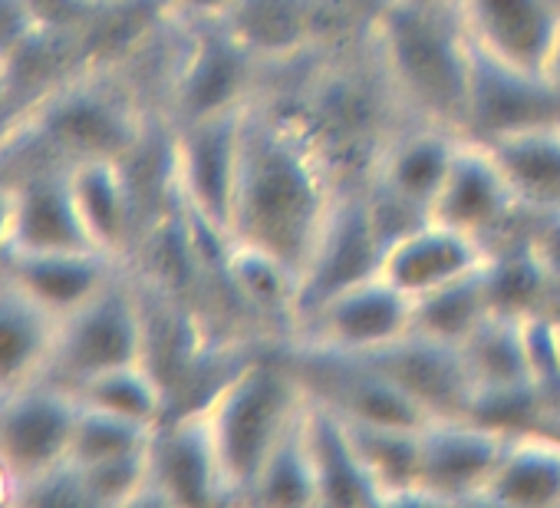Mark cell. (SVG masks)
Masks as SVG:
<instances>
[{
  "label": "cell",
  "instance_id": "1",
  "mask_svg": "<svg viewBox=\"0 0 560 508\" xmlns=\"http://www.w3.org/2000/svg\"><path fill=\"white\" fill-rule=\"evenodd\" d=\"M343 182L307 126L270 96L244 113L231 238L267 247L301 275L307 251Z\"/></svg>",
  "mask_w": 560,
  "mask_h": 508
},
{
  "label": "cell",
  "instance_id": "2",
  "mask_svg": "<svg viewBox=\"0 0 560 508\" xmlns=\"http://www.w3.org/2000/svg\"><path fill=\"white\" fill-rule=\"evenodd\" d=\"M370 54L406 119L465 136L471 37L455 0H389L370 31Z\"/></svg>",
  "mask_w": 560,
  "mask_h": 508
},
{
  "label": "cell",
  "instance_id": "3",
  "mask_svg": "<svg viewBox=\"0 0 560 508\" xmlns=\"http://www.w3.org/2000/svg\"><path fill=\"white\" fill-rule=\"evenodd\" d=\"M301 406L304 390L270 344L264 354L234 363L201 400L228 501L244 505L264 459L291 429Z\"/></svg>",
  "mask_w": 560,
  "mask_h": 508
},
{
  "label": "cell",
  "instance_id": "4",
  "mask_svg": "<svg viewBox=\"0 0 560 508\" xmlns=\"http://www.w3.org/2000/svg\"><path fill=\"white\" fill-rule=\"evenodd\" d=\"M462 139L465 136L445 126L402 119L380 146L363 178V192L386 244L432 218V205Z\"/></svg>",
  "mask_w": 560,
  "mask_h": 508
},
{
  "label": "cell",
  "instance_id": "5",
  "mask_svg": "<svg viewBox=\"0 0 560 508\" xmlns=\"http://www.w3.org/2000/svg\"><path fill=\"white\" fill-rule=\"evenodd\" d=\"M145 298L132 272L122 268L100 295L60 321L47 380L73 390L93 373L145 360Z\"/></svg>",
  "mask_w": 560,
  "mask_h": 508
},
{
  "label": "cell",
  "instance_id": "6",
  "mask_svg": "<svg viewBox=\"0 0 560 508\" xmlns=\"http://www.w3.org/2000/svg\"><path fill=\"white\" fill-rule=\"evenodd\" d=\"M247 106L172 126L175 198L185 215L221 238H231Z\"/></svg>",
  "mask_w": 560,
  "mask_h": 508
},
{
  "label": "cell",
  "instance_id": "7",
  "mask_svg": "<svg viewBox=\"0 0 560 508\" xmlns=\"http://www.w3.org/2000/svg\"><path fill=\"white\" fill-rule=\"evenodd\" d=\"M267 70L218 24H185L182 57L165 100V126L218 116L260 96Z\"/></svg>",
  "mask_w": 560,
  "mask_h": 508
},
{
  "label": "cell",
  "instance_id": "8",
  "mask_svg": "<svg viewBox=\"0 0 560 508\" xmlns=\"http://www.w3.org/2000/svg\"><path fill=\"white\" fill-rule=\"evenodd\" d=\"M386 238L370 211L363 182H343L301 265L298 324L350 285L380 275Z\"/></svg>",
  "mask_w": 560,
  "mask_h": 508
},
{
  "label": "cell",
  "instance_id": "9",
  "mask_svg": "<svg viewBox=\"0 0 560 508\" xmlns=\"http://www.w3.org/2000/svg\"><path fill=\"white\" fill-rule=\"evenodd\" d=\"M462 363L475 390V416L494 419L508 429L514 409L537 426V403L530 383V314L491 308L462 340Z\"/></svg>",
  "mask_w": 560,
  "mask_h": 508
},
{
  "label": "cell",
  "instance_id": "10",
  "mask_svg": "<svg viewBox=\"0 0 560 508\" xmlns=\"http://www.w3.org/2000/svg\"><path fill=\"white\" fill-rule=\"evenodd\" d=\"M514 429L485 416H435L419 432V498L481 501Z\"/></svg>",
  "mask_w": 560,
  "mask_h": 508
},
{
  "label": "cell",
  "instance_id": "11",
  "mask_svg": "<svg viewBox=\"0 0 560 508\" xmlns=\"http://www.w3.org/2000/svg\"><path fill=\"white\" fill-rule=\"evenodd\" d=\"M527 215L530 208L521 205L491 146L465 136L455 149L442 192L432 205V218L475 234L491 251L494 244L511 238Z\"/></svg>",
  "mask_w": 560,
  "mask_h": 508
},
{
  "label": "cell",
  "instance_id": "12",
  "mask_svg": "<svg viewBox=\"0 0 560 508\" xmlns=\"http://www.w3.org/2000/svg\"><path fill=\"white\" fill-rule=\"evenodd\" d=\"M560 126V90L547 73L511 67L471 44V90L465 136L494 142L501 136Z\"/></svg>",
  "mask_w": 560,
  "mask_h": 508
},
{
  "label": "cell",
  "instance_id": "13",
  "mask_svg": "<svg viewBox=\"0 0 560 508\" xmlns=\"http://www.w3.org/2000/svg\"><path fill=\"white\" fill-rule=\"evenodd\" d=\"M142 501L214 505L228 501L218 452L201 403L168 413L149 442V485Z\"/></svg>",
  "mask_w": 560,
  "mask_h": 508
},
{
  "label": "cell",
  "instance_id": "14",
  "mask_svg": "<svg viewBox=\"0 0 560 508\" xmlns=\"http://www.w3.org/2000/svg\"><path fill=\"white\" fill-rule=\"evenodd\" d=\"M77 413L80 400L54 380L0 396V459L14 469L21 488L67 462Z\"/></svg>",
  "mask_w": 560,
  "mask_h": 508
},
{
  "label": "cell",
  "instance_id": "15",
  "mask_svg": "<svg viewBox=\"0 0 560 508\" xmlns=\"http://www.w3.org/2000/svg\"><path fill=\"white\" fill-rule=\"evenodd\" d=\"M406 331H412V301L396 291L383 275H373L360 285L343 288L317 311H311L291 337L317 347L366 354L386 347Z\"/></svg>",
  "mask_w": 560,
  "mask_h": 508
},
{
  "label": "cell",
  "instance_id": "16",
  "mask_svg": "<svg viewBox=\"0 0 560 508\" xmlns=\"http://www.w3.org/2000/svg\"><path fill=\"white\" fill-rule=\"evenodd\" d=\"M488 265V244L439 218L393 238L383 251L380 275L402 291L412 304L481 272Z\"/></svg>",
  "mask_w": 560,
  "mask_h": 508
},
{
  "label": "cell",
  "instance_id": "17",
  "mask_svg": "<svg viewBox=\"0 0 560 508\" xmlns=\"http://www.w3.org/2000/svg\"><path fill=\"white\" fill-rule=\"evenodd\" d=\"M366 357L412 400L429 419L435 416H475V390L468 383L462 350L452 340L406 331L386 347L366 350Z\"/></svg>",
  "mask_w": 560,
  "mask_h": 508
},
{
  "label": "cell",
  "instance_id": "18",
  "mask_svg": "<svg viewBox=\"0 0 560 508\" xmlns=\"http://www.w3.org/2000/svg\"><path fill=\"white\" fill-rule=\"evenodd\" d=\"M218 24L264 70L294 67L327 50L324 0H234Z\"/></svg>",
  "mask_w": 560,
  "mask_h": 508
},
{
  "label": "cell",
  "instance_id": "19",
  "mask_svg": "<svg viewBox=\"0 0 560 508\" xmlns=\"http://www.w3.org/2000/svg\"><path fill=\"white\" fill-rule=\"evenodd\" d=\"M471 44L511 67L544 73L560 37V0H455Z\"/></svg>",
  "mask_w": 560,
  "mask_h": 508
},
{
  "label": "cell",
  "instance_id": "20",
  "mask_svg": "<svg viewBox=\"0 0 560 508\" xmlns=\"http://www.w3.org/2000/svg\"><path fill=\"white\" fill-rule=\"evenodd\" d=\"M8 185H11V238L4 254L93 247L73 198L70 169H34Z\"/></svg>",
  "mask_w": 560,
  "mask_h": 508
},
{
  "label": "cell",
  "instance_id": "21",
  "mask_svg": "<svg viewBox=\"0 0 560 508\" xmlns=\"http://www.w3.org/2000/svg\"><path fill=\"white\" fill-rule=\"evenodd\" d=\"M73 198L96 251L129 265L139 241L142 195L126 159H90L70 169Z\"/></svg>",
  "mask_w": 560,
  "mask_h": 508
},
{
  "label": "cell",
  "instance_id": "22",
  "mask_svg": "<svg viewBox=\"0 0 560 508\" xmlns=\"http://www.w3.org/2000/svg\"><path fill=\"white\" fill-rule=\"evenodd\" d=\"M221 281L241 314L270 327L273 344L298 327V268L250 241L228 238L221 251Z\"/></svg>",
  "mask_w": 560,
  "mask_h": 508
},
{
  "label": "cell",
  "instance_id": "23",
  "mask_svg": "<svg viewBox=\"0 0 560 508\" xmlns=\"http://www.w3.org/2000/svg\"><path fill=\"white\" fill-rule=\"evenodd\" d=\"M4 272L57 321L100 295L122 268L103 251H11L0 258Z\"/></svg>",
  "mask_w": 560,
  "mask_h": 508
},
{
  "label": "cell",
  "instance_id": "24",
  "mask_svg": "<svg viewBox=\"0 0 560 508\" xmlns=\"http://www.w3.org/2000/svg\"><path fill=\"white\" fill-rule=\"evenodd\" d=\"M304 432L314 462L317 505H383L380 482L366 465L360 442L343 416L307 396Z\"/></svg>",
  "mask_w": 560,
  "mask_h": 508
},
{
  "label": "cell",
  "instance_id": "25",
  "mask_svg": "<svg viewBox=\"0 0 560 508\" xmlns=\"http://www.w3.org/2000/svg\"><path fill=\"white\" fill-rule=\"evenodd\" d=\"M60 321L0 265V396L47 380Z\"/></svg>",
  "mask_w": 560,
  "mask_h": 508
},
{
  "label": "cell",
  "instance_id": "26",
  "mask_svg": "<svg viewBox=\"0 0 560 508\" xmlns=\"http://www.w3.org/2000/svg\"><path fill=\"white\" fill-rule=\"evenodd\" d=\"M481 501L524 508L560 505V432L540 426L514 429Z\"/></svg>",
  "mask_w": 560,
  "mask_h": 508
},
{
  "label": "cell",
  "instance_id": "27",
  "mask_svg": "<svg viewBox=\"0 0 560 508\" xmlns=\"http://www.w3.org/2000/svg\"><path fill=\"white\" fill-rule=\"evenodd\" d=\"M485 146L504 165L524 208L540 215L560 211V126L501 136Z\"/></svg>",
  "mask_w": 560,
  "mask_h": 508
},
{
  "label": "cell",
  "instance_id": "28",
  "mask_svg": "<svg viewBox=\"0 0 560 508\" xmlns=\"http://www.w3.org/2000/svg\"><path fill=\"white\" fill-rule=\"evenodd\" d=\"M83 406H96L116 416H126L142 426H159L172 413V396L162 377L145 363H122L103 373H93L80 386L70 390Z\"/></svg>",
  "mask_w": 560,
  "mask_h": 508
},
{
  "label": "cell",
  "instance_id": "29",
  "mask_svg": "<svg viewBox=\"0 0 560 508\" xmlns=\"http://www.w3.org/2000/svg\"><path fill=\"white\" fill-rule=\"evenodd\" d=\"M244 505H317L314 462H311L307 432H304V406L298 419L291 423V429L277 439V446L264 459Z\"/></svg>",
  "mask_w": 560,
  "mask_h": 508
},
{
  "label": "cell",
  "instance_id": "30",
  "mask_svg": "<svg viewBox=\"0 0 560 508\" xmlns=\"http://www.w3.org/2000/svg\"><path fill=\"white\" fill-rule=\"evenodd\" d=\"M491 288H488V265L422 301L412 304V331H422L439 340L458 344L488 311H491Z\"/></svg>",
  "mask_w": 560,
  "mask_h": 508
},
{
  "label": "cell",
  "instance_id": "31",
  "mask_svg": "<svg viewBox=\"0 0 560 508\" xmlns=\"http://www.w3.org/2000/svg\"><path fill=\"white\" fill-rule=\"evenodd\" d=\"M152 432H155V426H142V423L126 419V416H116V413L80 403L67 462L93 465V462L145 452L149 442H152Z\"/></svg>",
  "mask_w": 560,
  "mask_h": 508
},
{
  "label": "cell",
  "instance_id": "32",
  "mask_svg": "<svg viewBox=\"0 0 560 508\" xmlns=\"http://www.w3.org/2000/svg\"><path fill=\"white\" fill-rule=\"evenodd\" d=\"M44 27L47 24L37 11V0H0V64H4V70Z\"/></svg>",
  "mask_w": 560,
  "mask_h": 508
},
{
  "label": "cell",
  "instance_id": "33",
  "mask_svg": "<svg viewBox=\"0 0 560 508\" xmlns=\"http://www.w3.org/2000/svg\"><path fill=\"white\" fill-rule=\"evenodd\" d=\"M34 103H37L34 93H27L8 73H0V146H4L14 136V129L21 126V119L31 113Z\"/></svg>",
  "mask_w": 560,
  "mask_h": 508
},
{
  "label": "cell",
  "instance_id": "34",
  "mask_svg": "<svg viewBox=\"0 0 560 508\" xmlns=\"http://www.w3.org/2000/svg\"><path fill=\"white\" fill-rule=\"evenodd\" d=\"M234 8V0H165V11L178 24H211Z\"/></svg>",
  "mask_w": 560,
  "mask_h": 508
},
{
  "label": "cell",
  "instance_id": "35",
  "mask_svg": "<svg viewBox=\"0 0 560 508\" xmlns=\"http://www.w3.org/2000/svg\"><path fill=\"white\" fill-rule=\"evenodd\" d=\"M21 505V478L14 475V469L0 459V505Z\"/></svg>",
  "mask_w": 560,
  "mask_h": 508
},
{
  "label": "cell",
  "instance_id": "36",
  "mask_svg": "<svg viewBox=\"0 0 560 508\" xmlns=\"http://www.w3.org/2000/svg\"><path fill=\"white\" fill-rule=\"evenodd\" d=\"M8 238H11V185L0 182V258L8 251Z\"/></svg>",
  "mask_w": 560,
  "mask_h": 508
},
{
  "label": "cell",
  "instance_id": "37",
  "mask_svg": "<svg viewBox=\"0 0 560 508\" xmlns=\"http://www.w3.org/2000/svg\"><path fill=\"white\" fill-rule=\"evenodd\" d=\"M547 80L560 90V37H557V44H553V54H550V60H547Z\"/></svg>",
  "mask_w": 560,
  "mask_h": 508
},
{
  "label": "cell",
  "instance_id": "38",
  "mask_svg": "<svg viewBox=\"0 0 560 508\" xmlns=\"http://www.w3.org/2000/svg\"><path fill=\"white\" fill-rule=\"evenodd\" d=\"M550 337H553V350H557V360H560V318H550Z\"/></svg>",
  "mask_w": 560,
  "mask_h": 508
},
{
  "label": "cell",
  "instance_id": "39",
  "mask_svg": "<svg viewBox=\"0 0 560 508\" xmlns=\"http://www.w3.org/2000/svg\"><path fill=\"white\" fill-rule=\"evenodd\" d=\"M86 4H103V0H86Z\"/></svg>",
  "mask_w": 560,
  "mask_h": 508
},
{
  "label": "cell",
  "instance_id": "40",
  "mask_svg": "<svg viewBox=\"0 0 560 508\" xmlns=\"http://www.w3.org/2000/svg\"><path fill=\"white\" fill-rule=\"evenodd\" d=\"M0 73H8V70H4V64H0Z\"/></svg>",
  "mask_w": 560,
  "mask_h": 508
},
{
  "label": "cell",
  "instance_id": "41",
  "mask_svg": "<svg viewBox=\"0 0 560 508\" xmlns=\"http://www.w3.org/2000/svg\"><path fill=\"white\" fill-rule=\"evenodd\" d=\"M419 4H429V0H419Z\"/></svg>",
  "mask_w": 560,
  "mask_h": 508
}]
</instances>
